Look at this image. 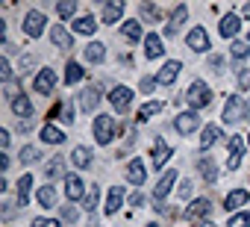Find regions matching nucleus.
Listing matches in <instances>:
<instances>
[{
    "mask_svg": "<svg viewBox=\"0 0 250 227\" xmlns=\"http://www.w3.org/2000/svg\"><path fill=\"white\" fill-rule=\"evenodd\" d=\"M186 100H188V106H191V112H194V109H203V106L212 103V91H209V86H206L203 80H194V83L186 89Z\"/></svg>",
    "mask_w": 250,
    "mask_h": 227,
    "instance_id": "1",
    "label": "nucleus"
},
{
    "mask_svg": "<svg viewBox=\"0 0 250 227\" xmlns=\"http://www.w3.org/2000/svg\"><path fill=\"white\" fill-rule=\"evenodd\" d=\"M91 130H94V142L97 145H109L112 136H115V118L112 115H97L94 124H91Z\"/></svg>",
    "mask_w": 250,
    "mask_h": 227,
    "instance_id": "2",
    "label": "nucleus"
},
{
    "mask_svg": "<svg viewBox=\"0 0 250 227\" xmlns=\"http://www.w3.org/2000/svg\"><path fill=\"white\" fill-rule=\"evenodd\" d=\"M44 24H47V18H44V12H39V9H30L27 15H24V33L30 36V39H39L42 33H44Z\"/></svg>",
    "mask_w": 250,
    "mask_h": 227,
    "instance_id": "3",
    "label": "nucleus"
},
{
    "mask_svg": "<svg viewBox=\"0 0 250 227\" xmlns=\"http://www.w3.org/2000/svg\"><path fill=\"white\" fill-rule=\"evenodd\" d=\"M244 100L238 97V94H232L229 100H227V106H224V124H235V121H244Z\"/></svg>",
    "mask_w": 250,
    "mask_h": 227,
    "instance_id": "4",
    "label": "nucleus"
},
{
    "mask_svg": "<svg viewBox=\"0 0 250 227\" xmlns=\"http://www.w3.org/2000/svg\"><path fill=\"white\" fill-rule=\"evenodd\" d=\"M200 127V115H197V112H180V115L174 118V130L177 133H183V136H188V133H194Z\"/></svg>",
    "mask_w": 250,
    "mask_h": 227,
    "instance_id": "5",
    "label": "nucleus"
},
{
    "mask_svg": "<svg viewBox=\"0 0 250 227\" xmlns=\"http://www.w3.org/2000/svg\"><path fill=\"white\" fill-rule=\"evenodd\" d=\"M109 103H112L118 112H127V109H130V103H133V91H130L127 86H115V89H112V94H109Z\"/></svg>",
    "mask_w": 250,
    "mask_h": 227,
    "instance_id": "6",
    "label": "nucleus"
},
{
    "mask_svg": "<svg viewBox=\"0 0 250 227\" xmlns=\"http://www.w3.org/2000/svg\"><path fill=\"white\" fill-rule=\"evenodd\" d=\"M33 86H36V91H39V94H44V97H47V94L56 89V71H50V68H42Z\"/></svg>",
    "mask_w": 250,
    "mask_h": 227,
    "instance_id": "7",
    "label": "nucleus"
},
{
    "mask_svg": "<svg viewBox=\"0 0 250 227\" xmlns=\"http://www.w3.org/2000/svg\"><path fill=\"white\" fill-rule=\"evenodd\" d=\"M209 212H212V201H209V198H197V201H191V204H188L186 218H188V221H203Z\"/></svg>",
    "mask_w": 250,
    "mask_h": 227,
    "instance_id": "8",
    "label": "nucleus"
},
{
    "mask_svg": "<svg viewBox=\"0 0 250 227\" xmlns=\"http://www.w3.org/2000/svg\"><path fill=\"white\" fill-rule=\"evenodd\" d=\"M180 68H183V65H180L177 59H168V62H165V65L159 68V74H156V83H159V86H171V83L177 80Z\"/></svg>",
    "mask_w": 250,
    "mask_h": 227,
    "instance_id": "9",
    "label": "nucleus"
},
{
    "mask_svg": "<svg viewBox=\"0 0 250 227\" xmlns=\"http://www.w3.org/2000/svg\"><path fill=\"white\" fill-rule=\"evenodd\" d=\"M174 183H177V171H165V174L159 177V183H156V189H153V195H156V206H162V198L174 189Z\"/></svg>",
    "mask_w": 250,
    "mask_h": 227,
    "instance_id": "10",
    "label": "nucleus"
},
{
    "mask_svg": "<svg viewBox=\"0 0 250 227\" xmlns=\"http://www.w3.org/2000/svg\"><path fill=\"white\" fill-rule=\"evenodd\" d=\"M65 195H68V201H83L85 198V186L77 174H65Z\"/></svg>",
    "mask_w": 250,
    "mask_h": 227,
    "instance_id": "11",
    "label": "nucleus"
},
{
    "mask_svg": "<svg viewBox=\"0 0 250 227\" xmlns=\"http://www.w3.org/2000/svg\"><path fill=\"white\" fill-rule=\"evenodd\" d=\"M238 30H241V15L227 12V15L221 18V36H224V39H232V36H238Z\"/></svg>",
    "mask_w": 250,
    "mask_h": 227,
    "instance_id": "12",
    "label": "nucleus"
},
{
    "mask_svg": "<svg viewBox=\"0 0 250 227\" xmlns=\"http://www.w3.org/2000/svg\"><path fill=\"white\" fill-rule=\"evenodd\" d=\"M188 47H191L194 53H206V50H209V36H206L203 27H194V30L188 33Z\"/></svg>",
    "mask_w": 250,
    "mask_h": 227,
    "instance_id": "13",
    "label": "nucleus"
},
{
    "mask_svg": "<svg viewBox=\"0 0 250 227\" xmlns=\"http://www.w3.org/2000/svg\"><path fill=\"white\" fill-rule=\"evenodd\" d=\"M171 154H174V148L165 145L162 139H156L153 142V168H165V162L171 159Z\"/></svg>",
    "mask_w": 250,
    "mask_h": 227,
    "instance_id": "14",
    "label": "nucleus"
},
{
    "mask_svg": "<svg viewBox=\"0 0 250 227\" xmlns=\"http://www.w3.org/2000/svg\"><path fill=\"white\" fill-rule=\"evenodd\" d=\"M186 18H188V6H183V3H180V6L171 12V21H168V30H165V36H177Z\"/></svg>",
    "mask_w": 250,
    "mask_h": 227,
    "instance_id": "15",
    "label": "nucleus"
},
{
    "mask_svg": "<svg viewBox=\"0 0 250 227\" xmlns=\"http://www.w3.org/2000/svg\"><path fill=\"white\" fill-rule=\"evenodd\" d=\"M97 103H100V91H97V86H85V89L80 91V106H83L85 112H94Z\"/></svg>",
    "mask_w": 250,
    "mask_h": 227,
    "instance_id": "16",
    "label": "nucleus"
},
{
    "mask_svg": "<svg viewBox=\"0 0 250 227\" xmlns=\"http://www.w3.org/2000/svg\"><path fill=\"white\" fill-rule=\"evenodd\" d=\"M221 139H224L221 127L209 124V127H203V133H200V148H203V151H209V148H215V145H218Z\"/></svg>",
    "mask_w": 250,
    "mask_h": 227,
    "instance_id": "17",
    "label": "nucleus"
},
{
    "mask_svg": "<svg viewBox=\"0 0 250 227\" xmlns=\"http://www.w3.org/2000/svg\"><path fill=\"white\" fill-rule=\"evenodd\" d=\"M162 50H165V47H162V39H159L156 33H147V36H145V56H147V59H159Z\"/></svg>",
    "mask_w": 250,
    "mask_h": 227,
    "instance_id": "18",
    "label": "nucleus"
},
{
    "mask_svg": "<svg viewBox=\"0 0 250 227\" xmlns=\"http://www.w3.org/2000/svg\"><path fill=\"white\" fill-rule=\"evenodd\" d=\"M124 15V3L121 0H109V3L103 6V24H118Z\"/></svg>",
    "mask_w": 250,
    "mask_h": 227,
    "instance_id": "19",
    "label": "nucleus"
},
{
    "mask_svg": "<svg viewBox=\"0 0 250 227\" xmlns=\"http://www.w3.org/2000/svg\"><path fill=\"white\" fill-rule=\"evenodd\" d=\"M145 177H147L145 162H142V159H133V162L127 165V180H130V183H136V186H142V183H145Z\"/></svg>",
    "mask_w": 250,
    "mask_h": 227,
    "instance_id": "20",
    "label": "nucleus"
},
{
    "mask_svg": "<svg viewBox=\"0 0 250 227\" xmlns=\"http://www.w3.org/2000/svg\"><path fill=\"white\" fill-rule=\"evenodd\" d=\"M121 204H124V189H121V186H112V189H109V198H106V206H103L106 215H115V212L121 209Z\"/></svg>",
    "mask_w": 250,
    "mask_h": 227,
    "instance_id": "21",
    "label": "nucleus"
},
{
    "mask_svg": "<svg viewBox=\"0 0 250 227\" xmlns=\"http://www.w3.org/2000/svg\"><path fill=\"white\" fill-rule=\"evenodd\" d=\"M71 30H74V33H80V36H91V33L97 30V21H94L91 15H83V18L71 21Z\"/></svg>",
    "mask_w": 250,
    "mask_h": 227,
    "instance_id": "22",
    "label": "nucleus"
},
{
    "mask_svg": "<svg viewBox=\"0 0 250 227\" xmlns=\"http://www.w3.org/2000/svg\"><path fill=\"white\" fill-rule=\"evenodd\" d=\"M121 36L127 42H142V21H124L121 24Z\"/></svg>",
    "mask_w": 250,
    "mask_h": 227,
    "instance_id": "23",
    "label": "nucleus"
},
{
    "mask_svg": "<svg viewBox=\"0 0 250 227\" xmlns=\"http://www.w3.org/2000/svg\"><path fill=\"white\" fill-rule=\"evenodd\" d=\"M50 42H53V45H56V47H62V50H65V47H71V45H74V42H71V33H68V30H65V27H62V24H56V27H53V30H50Z\"/></svg>",
    "mask_w": 250,
    "mask_h": 227,
    "instance_id": "24",
    "label": "nucleus"
},
{
    "mask_svg": "<svg viewBox=\"0 0 250 227\" xmlns=\"http://www.w3.org/2000/svg\"><path fill=\"white\" fill-rule=\"evenodd\" d=\"M71 162H74L77 168H91V151H88L85 145L74 148V151H71Z\"/></svg>",
    "mask_w": 250,
    "mask_h": 227,
    "instance_id": "25",
    "label": "nucleus"
},
{
    "mask_svg": "<svg viewBox=\"0 0 250 227\" xmlns=\"http://www.w3.org/2000/svg\"><path fill=\"white\" fill-rule=\"evenodd\" d=\"M42 142H47V145H62V142H65V133H62L59 127H53V124H44V127H42Z\"/></svg>",
    "mask_w": 250,
    "mask_h": 227,
    "instance_id": "26",
    "label": "nucleus"
},
{
    "mask_svg": "<svg viewBox=\"0 0 250 227\" xmlns=\"http://www.w3.org/2000/svg\"><path fill=\"white\" fill-rule=\"evenodd\" d=\"M162 109H165V103H162V100H150V103H145V106L139 109V121H150L153 115H159Z\"/></svg>",
    "mask_w": 250,
    "mask_h": 227,
    "instance_id": "27",
    "label": "nucleus"
},
{
    "mask_svg": "<svg viewBox=\"0 0 250 227\" xmlns=\"http://www.w3.org/2000/svg\"><path fill=\"white\" fill-rule=\"evenodd\" d=\"M85 59L88 62H103L106 59V47H103V42H91V45H85Z\"/></svg>",
    "mask_w": 250,
    "mask_h": 227,
    "instance_id": "28",
    "label": "nucleus"
},
{
    "mask_svg": "<svg viewBox=\"0 0 250 227\" xmlns=\"http://www.w3.org/2000/svg\"><path fill=\"white\" fill-rule=\"evenodd\" d=\"M30 189H33V174H24V177L18 180V204H21V206L30 204Z\"/></svg>",
    "mask_w": 250,
    "mask_h": 227,
    "instance_id": "29",
    "label": "nucleus"
},
{
    "mask_svg": "<svg viewBox=\"0 0 250 227\" xmlns=\"http://www.w3.org/2000/svg\"><path fill=\"white\" fill-rule=\"evenodd\" d=\"M247 201H250V195H247L244 189H235V192H229V195H227V201H224V204H227V209L232 212V209H238V206H244Z\"/></svg>",
    "mask_w": 250,
    "mask_h": 227,
    "instance_id": "30",
    "label": "nucleus"
},
{
    "mask_svg": "<svg viewBox=\"0 0 250 227\" xmlns=\"http://www.w3.org/2000/svg\"><path fill=\"white\" fill-rule=\"evenodd\" d=\"M12 112H15L18 118H30V115H33V103H30V97H24V94H21V97L12 103Z\"/></svg>",
    "mask_w": 250,
    "mask_h": 227,
    "instance_id": "31",
    "label": "nucleus"
},
{
    "mask_svg": "<svg viewBox=\"0 0 250 227\" xmlns=\"http://www.w3.org/2000/svg\"><path fill=\"white\" fill-rule=\"evenodd\" d=\"M83 77H85V71H83V68H80L77 62H68V65H65V83H68V86L80 83Z\"/></svg>",
    "mask_w": 250,
    "mask_h": 227,
    "instance_id": "32",
    "label": "nucleus"
},
{
    "mask_svg": "<svg viewBox=\"0 0 250 227\" xmlns=\"http://www.w3.org/2000/svg\"><path fill=\"white\" fill-rule=\"evenodd\" d=\"M200 174L206 177V183H215V180H218V168H215V162H212V159H200Z\"/></svg>",
    "mask_w": 250,
    "mask_h": 227,
    "instance_id": "33",
    "label": "nucleus"
},
{
    "mask_svg": "<svg viewBox=\"0 0 250 227\" xmlns=\"http://www.w3.org/2000/svg\"><path fill=\"white\" fill-rule=\"evenodd\" d=\"M39 204H42V206H47V209L56 204V192H53V186H47V183H44V189H39Z\"/></svg>",
    "mask_w": 250,
    "mask_h": 227,
    "instance_id": "34",
    "label": "nucleus"
},
{
    "mask_svg": "<svg viewBox=\"0 0 250 227\" xmlns=\"http://www.w3.org/2000/svg\"><path fill=\"white\" fill-rule=\"evenodd\" d=\"M56 12H59V18H65V21H68V18H74V15H77V3H74V0H62V3L56 6Z\"/></svg>",
    "mask_w": 250,
    "mask_h": 227,
    "instance_id": "35",
    "label": "nucleus"
},
{
    "mask_svg": "<svg viewBox=\"0 0 250 227\" xmlns=\"http://www.w3.org/2000/svg\"><path fill=\"white\" fill-rule=\"evenodd\" d=\"M62 171H65V168H62V157H53V159H50V165L44 168V174H47V180H53V177H59Z\"/></svg>",
    "mask_w": 250,
    "mask_h": 227,
    "instance_id": "36",
    "label": "nucleus"
},
{
    "mask_svg": "<svg viewBox=\"0 0 250 227\" xmlns=\"http://www.w3.org/2000/svg\"><path fill=\"white\" fill-rule=\"evenodd\" d=\"M97 201H100V189H97V186H91V189L85 192V198H83V206H85V209H94V206H97Z\"/></svg>",
    "mask_w": 250,
    "mask_h": 227,
    "instance_id": "37",
    "label": "nucleus"
},
{
    "mask_svg": "<svg viewBox=\"0 0 250 227\" xmlns=\"http://www.w3.org/2000/svg\"><path fill=\"white\" fill-rule=\"evenodd\" d=\"M229 53H232L235 59H247V56H250V45H247V42H232Z\"/></svg>",
    "mask_w": 250,
    "mask_h": 227,
    "instance_id": "38",
    "label": "nucleus"
},
{
    "mask_svg": "<svg viewBox=\"0 0 250 227\" xmlns=\"http://www.w3.org/2000/svg\"><path fill=\"white\" fill-rule=\"evenodd\" d=\"M227 148H229V154H232V157H244V139L232 136V139H227Z\"/></svg>",
    "mask_w": 250,
    "mask_h": 227,
    "instance_id": "39",
    "label": "nucleus"
},
{
    "mask_svg": "<svg viewBox=\"0 0 250 227\" xmlns=\"http://www.w3.org/2000/svg\"><path fill=\"white\" fill-rule=\"evenodd\" d=\"M227 227H250V212H238V215H229Z\"/></svg>",
    "mask_w": 250,
    "mask_h": 227,
    "instance_id": "40",
    "label": "nucleus"
},
{
    "mask_svg": "<svg viewBox=\"0 0 250 227\" xmlns=\"http://www.w3.org/2000/svg\"><path fill=\"white\" fill-rule=\"evenodd\" d=\"M39 157H42V151H39V148H24V151H21V162H24V165L36 162Z\"/></svg>",
    "mask_w": 250,
    "mask_h": 227,
    "instance_id": "41",
    "label": "nucleus"
},
{
    "mask_svg": "<svg viewBox=\"0 0 250 227\" xmlns=\"http://www.w3.org/2000/svg\"><path fill=\"white\" fill-rule=\"evenodd\" d=\"M0 80H3V83H12V68H9V59H6V56L0 59Z\"/></svg>",
    "mask_w": 250,
    "mask_h": 227,
    "instance_id": "42",
    "label": "nucleus"
},
{
    "mask_svg": "<svg viewBox=\"0 0 250 227\" xmlns=\"http://www.w3.org/2000/svg\"><path fill=\"white\" fill-rule=\"evenodd\" d=\"M142 18H147V21H159V9L150 6V3H142Z\"/></svg>",
    "mask_w": 250,
    "mask_h": 227,
    "instance_id": "43",
    "label": "nucleus"
},
{
    "mask_svg": "<svg viewBox=\"0 0 250 227\" xmlns=\"http://www.w3.org/2000/svg\"><path fill=\"white\" fill-rule=\"evenodd\" d=\"M77 218H80V212H77V209H74L71 204H65V206H62V221H68V224H74Z\"/></svg>",
    "mask_w": 250,
    "mask_h": 227,
    "instance_id": "44",
    "label": "nucleus"
},
{
    "mask_svg": "<svg viewBox=\"0 0 250 227\" xmlns=\"http://www.w3.org/2000/svg\"><path fill=\"white\" fill-rule=\"evenodd\" d=\"M156 86H159V83H156V77H142V83H139V89H142L145 94H150Z\"/></svg>",
    "mask_w": 250,
    "mask_h": 227,
    "instance_id": "45",
    "label": "nucleus"
},
{
    "mask_svg": "<svg viewBox=\"0 0 250 227\" xmlns=\"http://www.w3.org/2000/svg\"><path fill=\"white\" fill-rule=\"evenodd\" d=\"M238 89H241V91H247V89H250V68L238 71Z\"/></svg>",
    "mask_w": 250,
    "mask_h": 227,
    "instance_id": "46",
    "label": "nucleus"
},
{
    "mask_svg": "<svg viewBox=\"0 0 250 227\" xmlns=\"http://www.w3.org/2000/svg\"><path fill=\"white\" fill-rule=\"evenodd\" d=\"M177 195H180L183 201H188V198H191V180H183L180 189H177Z\"/></svg>",
    "mask_w": 250,
    "mask_h": 227,
    "instance_id": "47",
    "label": "nucleus"
},
{
    "mask_svg": "<svg viewBox=\"0 0 250 227\" xmlns=\"http://www.w3.org/2000/svg\"><path fill=\"white\" fill-rule=\"evenodd\" d=\"M59 121H65V124L74 121V106H71V103H62V118H59Z\"/></svg>",
    "mask_w": 250,
    "mask_h": 227,
    "instance_id": "48",
    "label": "nucleus"
},
{
    "mask_svg": "<svg viewBox=\"0 0 250 227\" xmlns=\"http://www.w3.org/2000/svg\"><path fill=\"white\" fill-rule=\"evenodd\" d=\"M33 227H59V221L56 218H36Z\"/></svg>",
    "mask_w": 250,
    "mask_h": 227,
    "instance_id": "49",
    "label": "nucleus"
},
{
    "mask_svg": "<svg viewBox=\"0 0 250 227\" xmlns=\"http://www.w3.org/2000/svg\"><path fill=\"white\" fill-rule=\"evenodd\" d=\"M9 145H12V142H9V130H0V148H3V151H6Z\"/></svg>",
    "mask_w": 250,
    "mask_h": 227,
    "instance_id": "50",
    "label": "nucleus"
},
{
    "mask_svg": "<svg viewBox=\"0 0 250 227\" xmlns=\"http://www.w3.org/2000/svg\"><path fill=\"white\" fill-rule=\"evenodd\" d=\"M130 204H133V206H142V204H145V195H142V192H133V195H130Z\"/></svg>",
    "mask_w": 250,
    "mask_h": 227,
    "instance_id": "51",
    "label": "nucleus"
},
{
    "mask_svg": "<svg viewBox=\"0 0 250 227\" xmlns=\"http://www.w3.org/2000/svg\"><path fill=\"white\" fill-rule=\"evenodd\" d=\"M209 68H218V71H221V68H224V59H221V56H212V59H209Z\"/></svg>",
    "mask_w": 250,
    "mask_h": 227,
    "instance_id": "52",
    "label": "nucleus"
},
{
    "mask_svg": "<svg viewBox=\"0 0 250 227\" xmlns=\"http://www.w3.org/2000/svg\"><path fill=\"white\" fill-rule=\"evenodd\" d=\"M0 171H9V157H6V154L0 157Z\"/></svg>",
    "mask_w": 250,
    "mask_h": 227,
    "instance_id": "53",
    "label": "nucleus"
},
{
    "mask_svg": "<svg viewBox=\"0 0 250 227\" xmlns=\"http://www.w3.org/2000/svg\"><path fill=\"white\" fill-rule=\"evenodd\" d=\"M244 121H250V100H247V106H244Z\"/></svg>",
    "mask_w": 250,
    "mask_h": 227,
    "instance_id": "54",
    "label": "nucleus"
},
{
    "mask_svg": "<svg viewBox=\"0 0 250 227\" xmlns=\"http://www.w3.org/2000/svg\"><path fill=\"white\" fill-rule=\"evenodd\" d=\"M241 15H244V18H250V3H247V6L241 9Z\"/></svg>",
    "mask_w": 250,
    "mask_h": 227,
    "instance_id": "55",
    "label": "nucleus"
},
{
    "mask_svg": "<svg viewBox=\"0 0 250 227\" xmlns=\"http://www.w3.org/2000/svg\"><path fill=\"white\" fill-rule=\"evenodd\" d=\"M200 227H215V224H200Z\"/></svg>",
    "mask_w": 250,
    "mask_h": 227,
    "instance_id": "56",
    "label": "nucleus"
},
{
    "mask_svg": "<svg viewBox=\"0 0 250 227\" xmlns=\"http://www.w3.org/2000/svg\"><path fill=\"white\" fill-rule=\"evenodd\" d=\"M147 227H159V224H147Z\"/></svg>",
    "mask_w": 250,
    "mask_h": 227,
    "instance_id": "57",
    "label": "nucleus"
},
{
    "mask_svg": "<svg viewBox=\"0 0 250 227\" xmlns=\"http://www.w3.org/2000/svg\"><path fill=\"white\" fill-rule=\"evenodd\" d=\"M247 145H250V136H247Z\"/></svg>",
    "mask_w": 250,
    "mask_h": 227,
    "instance_id": "58",
    "label": "nucleus"
},
{
    "mask_svg": "<svg viewBox=\"0 0 250 227\" xmlns=\"http://www.w3.org/2000/svg\"><path fill=\"white\" fill-rule=\"evenodd\" d=\"M247 39H250V33H247Z\"/></svg>",
    "mask_w": 250,
    "mask_h": 227,
    "instance_id": "59",
    "label": "nucleus"
}]
</instances>
